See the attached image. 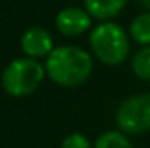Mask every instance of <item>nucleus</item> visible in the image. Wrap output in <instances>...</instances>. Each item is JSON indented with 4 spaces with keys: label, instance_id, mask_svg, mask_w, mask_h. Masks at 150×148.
<instances>
[{
    "label": "nucleus",
    "instance_id": "f257e3e1",
    "mask_svg": "<svg viewBox=\"0 0 150 148\" xmlns=\"http://www.w3.org/2000/svg\"><path fill=\"white\" fill-rule=\"evenodd\" d=\"M45 70L49 78L63 87H77L84 84L93 72V59L89 52L74 45H61L47 56Z\"/></svg>",
    "mask_w": 150,
    "mask_h": 148
},
{
    "label": "nucleus",
    "instance_id": "f03ea898",
    "mask_svg": "<svg viewBox=\"0 0 150 148\" xmlns=\"http://www.w3.org/2000/svg\"><path fill=\"white\" fill-rule=\"evenodd\" d=\"M91 49L105 65H120L129 54V38L115 23H103L91 32Z\"/></svg>",
    "mask_w": 150,
    "mask_h": 148
},
{
    "label": "nucleus",
    "instance_id": "7ed1b4c3",
    "mask_svg": "<svg viewBox=\"0 0 150 148\" xmlns=\"http://www.w3.org/2000/svg\"><path fill=\"white\" fill-rule=\"evenodd\" d=\"M44 66L35 58L14 59L2 73V85L7 94L21 98L32 94L44 80Z\"/></svg>",
    "mask_w": 150,
    "mask_h": 148
},
{
    "label": "nucleus",
    "instance_id": "20e7f679",
    "mask_svg": "<svg viewBox=\"0 0 150 148\" xmlns=\"http://www.w3.org/2000/svg\"><path fill=\"white\" fill-rule=\"evenodd\" d=\"M115 120L124 132L142 134L150 131V92L124 99L117 108Z\"/></svg>",
    "mask_w": 150,
    "mask_h": 148
},
{
    "label": "nucleus",
    "instance_id": "39448f33",
    "mask_svg": "<svg viewBox=\"0 0 150 148\" xmlns=\"http://www.w3.org/2000/svg\"><path fill=\"white\" fill-rule=\"evenodd\" d=\"M56 26L65 37H77L82 35L91 26V14L79 7L63 9L56 18Z\"/></svg>",
    "mask_w": 150,
    "mask_h": 148
},
{
    "label": "nucleus",
    "instance_id": "423d86ee",
    "mask_svg": "<svg viewBox=\"0 0 150 148\" xmlns=\"http://www.w3.org/2000/svg\"><path fill=\"white\" fill-rule=\"evenodd\" d=\"M21 49L28 58H44L52 51V37L42 26H32L21 35Z\"/></svg>",
    "mask_w": 150,
    "mask_h": 148
},
{
    "label": "nucleus",
    "instance_id": "0eeeda50",
    "mask_svg": "<svg viewBox=\"0 0 150 148\" xmlns=\"http://www.w3.org/2000/svg\"><path fill=\"white\" fill-rule=\"evenodd\" d=\"M86 11L96 18V19H112L117 16L122 7L126 5V0H84Z\"/></svg>",
    "mask_w": 150,
    "mask_h": 148
},
{
    "label": "nucleus",
    "instance_id": "6e6552de",
    "mask_svg": "<svg viewBox=\"0 0 150 148\" xmlns=\"http://www.w3.org/2000/svg\"><path fill=\"white\" fill-rule=\"evenodd\" d=\"M131 37L142 45L150 44V12L140 14L131 23Z\"/></svg>",
    "mask_w": 150,
    "mask_h": 148
},
{
    "label": "nucleus",
    "instance_id": "1a4fd4ad",
    "mask_svg": "<svg viewBox=\"0 0 150 148\" xmlns=\"http://www.w3.org/2000/svg\"><path fill=\"white\" fill-rule=\"evenodd\" d=\"M94 148H133L131 141L119 131H107L98 140Z\"/></svg>",
    "mask_w": 150,
    "mask_h": 148
},
{
    "label": "nucleus",
    "instance_id": "9d476101",
    "mask_svg": "<svg viewBox=\"0 0 150 148\" xmlns=\"http://www.w3.org/2000/svg\"><path fill=\"white\" fill-rule=\"evenodd\" d=\"M133 72L143 80H150V45H145L134 54Z\"/></svg>",
    "mask_w": 150,
    "mask_h": 148
},
{
    "label": "nucleus",
    "instance_id": "9b49d317",
    "mask_svg": "<svg viewBox=\"0 0 150 148\" xmlns=\"http://www.w3.org/2000/svg\"><path fill=\"white\" fill-rule=\"evenodd\" d=\"M61 148H89V140L80 132H74L65 138V141L61 143Z\"/></svg>",
    "mask_w": 150,
    "mask_h": 148
},
{
    "label": "nucleus",
    "instance_id": "f8f14e48",
    "mask_svg": "<svg viewBox=\"0 0 150 148\" xmlns=\"http://www.w3.org/2000/svg\"><path fill=\"white\" fill-rule=\"evenodd\" d=\"M138 2H140L145 9H149V11H150V0H138Z\"/></svg>",
    "mask_w": 150,
    "mask_h": 148
}]
</instances>
